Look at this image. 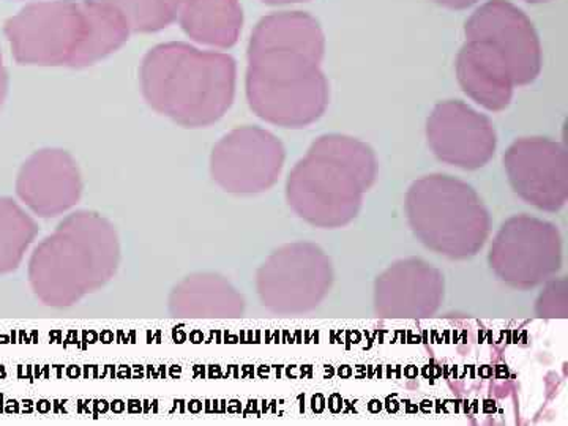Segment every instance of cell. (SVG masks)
Wrapping results in <instances>:
<instances>
[{"instance_id": "cell-1", "label": "cell", "mask_w": 568, "mask_h": 426, "mask_svg": "<svg viewBox=\"0 0 568 426\" xmlns=\"http://www.w3.org/2000/svg\"><path fill=\"white\" fill-rule=\"evenodd\" d=\"M325 37L304 11H280L257 22L248 47L246 97L264 121L302 129L317 121L328 104L321 61Z\"/></svg>"}, {"instance_id": "cell-2", "label": "cell", "mask_w": 568, "mask_h": 426, "mask_svg": "<svg viewBox=\"0 0 568 426\" xmlns=\"http://www.w3.org/2000/svg\"><path fill=\"white\" fill-rule=\"evenodd\" d=\"M235 61L223 52L164 43L148 52L141 88L153 110L186 129L209 126L226 114L235 95Z\"/></svg>"}, {"instance_id": "cell-3", "label": "cell", "mask_w": 568, "mask_h": 426, "mask_svg": "<svg viewBox=\"0 0 568 426\" xmlns=\"http://www.w3.org/2000/svg\"><path fill=\"white\" fill-rule=\"evenodd\" d=\"M119 260L118 234L103 216L71 213L33 250L29 283L44 305L67 308L110 282Z\"/></svg>"}, {"instance_id": "cell-4", "label": "cell", "mask_w": 568, "mask_h": 426, "mask_svg": "<svg viewBox=\"0 0 568 426\" xmlns=\"http://www.w3.org/2000/svg\"><path fill=\"white\" fill-rule=\"evenodd\" d=\"M376 175L375 153L364 142L331 134L320 138L287 179V201L306 222L328 226V203L336 222L355 216L362 193Z\"/></svg>"}, {"instance_id": "cell-5", "label": "cell", "mask_w": 568, "mask_h": 426, "mask_svg": "<svg viewBox=\"0 0 568 426\" xmlns=\"http://www.w3.org/2000/svg\"><path fill=\"white\" fill-rule=\"evenodd\" d=\"M6 36L21 65H85L91 20L88 3L73 0L36 2L6 22Z\"/></svg>"}, {"instance_id": "cell-6", "label": "cell", "mask_w": 568, "mask_h": 426, "mask_svg": "<svg viewBox=\"0 0 568 426\" xmlns=\"http://www.w3.org/2000/svg\"><path fill=\"white\" fill-rule=\"evenodd\" d=\"M414 193L435 205L443 215H410L424 244L452 257L470 256L465 234L474 248H481L488 233V216L476 192L448 175H429L414 183Z\"/></svg>"}, {"instance_id": "cell-7", "label": "cell", "mask_w": 568, "mask_h": 426, "mask_svg": "<svg viewBox=\"0 0 568 426\" xmlns=\"http://www.w3.org/2000/svg\"><path fill=\"white\" fill-rule=\"evenodd\" d=\"M331 286V267L323 252L290 245L268 257L257 272V293L276 313H301L320 304Z\"/></svg>"}, {"instance_id": "cell-8", "label": "cell", "mask_w": 568, "mask_h": 426, "mask_svg": "<svg viewBox=\"0 0 568 426\" xmlns=\"http://www.w3.org/2000/svg\"><path fill=\"white\" fill-rule=\"evenodd\" d=\"M284 148L267 130L242 126L223 138L212 152L213 181L226 192L254 194L271 189L282 173Z\"/></svg>"}, {"instance_id": "cell-9", "label": "cell", "mask_w": 568, "mask_h": 426, "mask_svg": "<svg viewBox=\"0 0 568 426\" xmlns=\"http://www.w3.org/2000/svg\"><path fill=\"white\" fill-rule=\"evenodd\" d=\"M466 39L488 41L506 55L515 82L526 85L541 70V44L532 21L507 0H489L466 22Z\"/></svg>"}, {"instance_id": "cell-10", "label": "cell", "mask_w": 568, "mask_h": 426, "mask_svg": "<svg viewBox=\"0 0 568 426\" xmlns=\"http://www.w3.org/2000/svg\"><path fill=\"white\" fill-rule=\"evenodd\" d=\"M508 178L519 196L537 207L556 211L566 203L567 152L558 142L544 138H526L508 149Z\"/></svg>"}, {"instance_id": "cell-11", "label": "cell", "mask_w": 568, "mask_h": 426, "mask_svg": "<svg viewBox=\"0 0 568 426\" xmlns=\"http://www.w3.org/2000/svg\"><path fill=\"white\" fill-rule=\"evenodd\" d=\"M437 159L465 170L485 166L495 155L496 132L485 115L462 102L437 104L426 126Z\"/></svg>"}, {"instance_id": "cell-12", "label": "cell", "mask_w": 568, "mask_h": 426, "mask_svg": "<svg viewBox=\"0 0 568 426\" xmlns=\"http://www.w3.org/2000/svg\"><path fill=\"white\" fill-rule=\"evenodd\" d=\"M514 220L497 235L495 248L511 252H491L497 274L515 286H534L558 271L560 242L558 231L537 220Z\"/></svg>"}, {"instance_id": "cell-13", "label": "cell", "mask_w": 568, "mask_h": 426, "mask_svg": "<svg viewBox=\"0 0 568 426\" xmlns=\"http://www.w3.org/2000/svg\"><path fill=\"white\" fill-rule=\"evenodd\" d=\"M17 193L22 204L41 219L69 212L82 193L77 162L70 153L55 149L33 153L18 174Z\"/></svg>"}, {"instance_id": "cell-14", "label": "cell", "mask_w": 568, "mask_h": 426, "mask_svg": "<svg viewBox=\"0 0 568 426\" xmlns=\"http://www.w3.org/2000/svg\"><path fill=\"white\" fill-rule=\"evenodd\" d=\"M457 73L463 91L489 111L507 108L517 85L506 55L485 40H466L458 54Z\"/></svg>"}, {"instance_id": "cell-15", "label": "cell", "mask_w": 568, "mask_h": 426, "mask_svg": "<svg viewBox=\"0 0 568 426\" xmlns=\"http://www.w3.org/2000/svg\"><path fill=\"white\" fill-rule=\"evenodd\" d=\"M178 20L183 32L209 47H234L244 24L241 0H182Z\"/></svg>"}, {"instance_id": "cell-16", "label": "cell", "mask_w": 568, "mask_h": 426, "mask_svg": "<svg viewBox=\"0 0 568 426\" xmlns=\"http://www.w3.org/2000/svg\"><path fill=\"white\" fill-rule=\"evenodd\" d=\"M170 308L175 317H234L244 310V301L220 276L196 275L175 287Z\"/></svg>"}, {"instance_id": "cell-17", "label": "cell", "mask_w": 568, "mask_h": 426, "mask_svg": "<svg viewBox=\"0 0 568 426\" xmlns=\"http://www.w3.org/2000/svg\"><path fill=\"white\" fill-rule=\"evenodd\" d=\"M37 234L36 220L10 197H0V275L20 267Z\"/></svg>"}, {"instance_id": "cell-18", "label": "cell", "mask_w": 568, "mask_h": 426, "mask_svg": "<svg viewBox=\"0 0 568 426\" xmlns=\"http://www.w3.org/2000/svg\"><path fill=\"white\" fill-rule=\"evenodd\" d=\"M121 11L132 32H159L178 20L182 0H104Z\"/></svg>"}, {"instance_id": "cell-19", "label": "cell", "mask_w": 568, "mask_h": 426, "mask_svg": "<svg viewBox=\"0 0 568 426\" xmlns=\"http://www.w3.org/2000/svg\"><path fill=\"white\" fill-rule=\"evenodd\" d=\"M433 2L450 10H466L469 9V7L476 6L478 0H433Z\"/></svg>"}, {"instance_id": "cell-20", "label": "cell", "mask_w": 568, "mask_h": 426, "mask_svg": "<svg viewBox=\"0 0 568 426\" xmlns=\"http://www.w3.org/2000/svg\"><path fill=\"white\" fill-rule=\"evenodd\" d=\"M7 92H9V74H7L2 54H0V106L6 102Z\"/></svg>"}, {"instance_id": "cell-21", "label": "cell", "mask_w": 568, "mask_h": 426, "mask_svg": "<svg viewBox=\"0 0 568 426\" xmlns=\"http://www.w3.org/2000/svg\"><path fill=\"white\" fill-rule=\"evenodd\" d=\"M268 6H290V3L308 2V0H263Z\"/></svg>"}, {"instance_id": "cell-22", "label": "cell", "mask_w": 568, "mask_h": 426, "mask_svg": "<svg viewBox=\"0 0 568 426\" xmlns=\"http://www.w3.org/2000/svg\"><path fill=\"white\" fill-rule=\"evenodd\" d=\"M526 2H529V3H544V2H549V0H526Z\"/></svg>"}]
</instances>
